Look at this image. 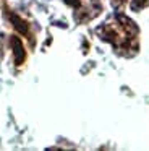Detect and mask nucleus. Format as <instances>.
<instances>
[{"label":"nucleus","mask_w":149,"mask_h":151,"mask_svg":"<svg viewBox=\"0 0 149 151\" xmlns=\"http://www.w3.org/2000/svg\"><path fill=\"white\" fill-rule=\"evenodd\" d=\"M136 2H146V0H136Z\"/></svg>","instance_id":"nucleus-1"}]
</instances>
